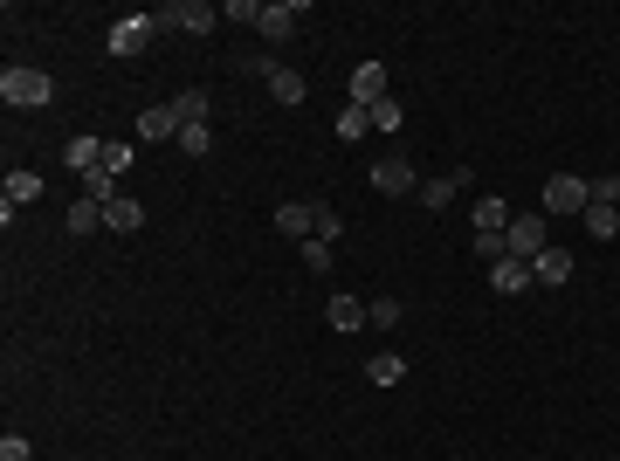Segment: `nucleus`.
<instances>
[{"mask_svg":"<svg viewBox=\"0 0 620 461\" xmlns=\"http://www.w3.org/2000/svg\"><path fill=\"white\" fill-rule=\"evenodd\" d=\"M0 97H7L14 111H42V104L56 97V83H49L42 69H7V76H0Z\"/></svg>","mask_w":620,"mask_h":461,"instance_id":"nucleus-1","label":"nucleus"},{"mask_svg":"<svg viewBox=\"0 0 620 461\" xmlns=\"http://www.w3.org/2000/svg\"><path fill=\"white\" fill-rule=\"evenodd\" d=\"M538 200H545V214H586V200H593V186H586L579 173H552V179H545V193H538Z\"/></svg>","mask_w":620,"mask_h":461,"instance_id":"nucleus-2","label":"nucleus"},{"mask_svg":"<svg viewBox=\"0 0 620 461\" xmlns=\"http://www.w3.org/2000/svg\"><path fill=\"white\" fill-rule=\"evenodd\" d=\"M503 241H510V255H517V262H538V255L552 248V241H545V214H517V221L503 228Z\"/></svg>","mask_w":620,"mask_h":461,"instance_id":"nucleus-3","label":"nucleus"},{"mask_svg":"<svg viewBox=\"0 0 620 461\" xmlns=\"http://www.w3.org/2000/svg\"><path fill=\"white\" fill-rule=\"evenodd\" d=\"M152 21H159V28H186V35H207V28H214L221 14H214L207 0H173V7H159Z\"/></svg>","mask_w":620,"mask_h":461,"instance_id":"nucleus-4","label":"nucleus"},{"mask_svg":"<svg viewBox=\"0 0 620 461\" xmlns=\"http://www.w3.org/2000/svg\"><path fill=\"white\" fill-rule=\"evenodd\" d=\"M152 28H159L152 14H124V21H111V35H104V42H111V56H145Z\"/></svg>","mask_w":620,"mask_h":461,"instance_id":"nucleus-5","label":"nucleus"},{"mask_svg":"<svg viewBox=\"0 0 620 461\" xmlns=\"http://www.w3.org/2000/svg\"><path fill=\"white\" fill-rule=\"evenodd\" d=\"M379 97H393V69H386V62H359V69H352V104L372 111Z\"/></svg>","mask_w":620,"mask_h":461,"instance_id":"nucleus-6","label":"nucleus"},{"mask_svg":"<svg viewBox=\"0 0 620 461\" xmlns=\"http://www.w3.org/2000/svg\"><path fill=\"white\" fill-rule=\"evenodd\" d=\"M297 21H304V0H269L255 28H262V42H290V35H297Z\"/></svg>","mask_w":620,"mask_h":461,"instance_id":"nucleus-7","label":"nucleus"},{"mask_svg":"<svg viewBox=\"0 0 620 461\" xmlns=\"http://www.w3.org/2000/svg\"><path fill=\"white\" fill-rule=\"evenodd\" d=\"M372 186H379V193H421V173H414V159H407V152H393V159H379V166H372Z\"/></svg>","mask_w":620,"mask_h":461,"instance_id":"nucleus-8","label":"nucleus"},{"mask_svg":"<svg viewBox=\"0 0 620 461\" xmlns=\"http://www.w3.org/2000/svg\"><path fill=\"white\" fill-rule=\"evenodd\" d=\"M490 283H496V296H524V289L538 283V276H531V262L503 255V262H490Z\"/></svg>","mask_w":620,"mask_h":461,"instance_id":"nucleus-9","label":"nucleus"},{"mask_svg":"<svg viewBox=\"0 0 620 461\" xmlns=\"http://www.w3.org/2000/svg\"><path fill=\"white\" fill-rule=\"evenodd\" d=\"M462 186H476V173H469V166H455V173H441V179H421V207H448Z\"/></svg>","mask_w":620,"mask_h":461,"instance_id":"nucleus-10","label":"nucleus"},{"mask_svg":"<svg viewBox=\"0 0 620 461\" xmlns=\"http://www.w3.org/2000/svg\"><path fill=\"white\" fill-rule=\"evenodd\" d=\"M317 207H324V200H283V207H276V228L290 234V241H297V234H317Z\"/></svg>","mask_w":620,"mask_h":461,"instance_id":"nucleus-11","label":"nucleus"},{"mask_svg":"<svg viewBox=\"0 0 620 461\" xmlns=\"http://www.w3.org/2000/svg\"><path fill=\"white\" fill-rule=\"evenodd\" d=\"M62 166H69L76 179L97 173V166H104V138H69V145H62Z\"/></svg>","mask_w":620,"mask_h":461,"instance_id":"nucleus-12","label":"nucleus"},{"mask_svg":"<svg viewBox=\"0 0 620 461\" xmlns=\"http://www.w3.org/2000/svg\"><path fill=\"white\" fill-rule=\"evenodd\" d=\"M138 138H145V145H166V138H180V117H173V104H152V111L138 117Z\"/></svg>","mask_w":620,"mask_h":461,"instance_id":"nucleus-13","label":"nucleus"},{"mask_svg":"<svg viewBox=\"0 0 620 461\" xmlns=\"http://www.w3.org/2000/svg\"><path fill=\"white\" fill-rule=\"evenodd\" d=\"M104 228H111V234H138V228H145V207H138L131 193H118V200L104 207Z\"/></svg>","mask_w":620,"mask_h":461,"instance_id":"nucleus-14","label":"nucleus"},{"mask_svg":"<svg viewBox=\"0 0 620 461\" xmlns=\"http://www.w3.org/2000/svg\"><path fill=\"white\" fill-rule=\"evenodd\" d=\"M324 317H331V331H366V303L359 296H331Z\"/></svg>","mask_w":620,"mask_h":461,"instance_id":"nucleus-15","label":"nucleus"},{"mask_svg":"<svg viewBox=\"0 0 620 461\" xmlns=\"http://www.w3.org/2000/svg\"><path fill=\"white\" fill-rule=\"evenodd\" d=\"M366 379H372V386H400V379H407V358H400V351H372Z\"/></svg>","mask_w":620,"mask_h":461,"instance_id":"nucleus-16","label":"nucleus"},{"mask_svg":"<svg viewBox=\"0 0 620 461\" xmlns=\"http://www.w3.org/2000/svg\"><path fill=\"white\" fill-rule=\"evenodd\" d=\"M531 276H538V283H565V276H572V248H545V255L531 262Z\"/></svg>","mask_w":620,"mask_h":461,"instance_id":"nucleus-17","label":"nucleus"},{"mask_svg":"<svg viewBox=\"0 0 620 461\" xmlns=\"http://www.w3.org/2000/svg\"><path fill=\"white\" fill-rule=\"evenodd\" d=\"M579 221H586L593 241H614V234H620V207H593V200H586V214H579Z\"/></svg>","mask_w":620,"mask_h":461,"instance_id":"nucleus-18","label":"nucleus"},{"mask_svg":"<svg viewBox=\"0 0 620 461\" xmlns=\"http://www.w3.org/2000/svg\"><path fill=\"white\" fill-rule=\"evenodd\" d=\"M207 111H214L207 90H180V97H173V117H180V124H207Z\"/></svg>","mask_w":620,"mask_h":461,"instance_id":"nucleus-19","label":"nucleus"},{"mask_svg":"<svg viewBox=\"0 0 620 461\" xmlns=\"http://www.w3.org/2000/svg\"><path fill=\"white\" fill-rule=\"evenodd\" d=\"M503 228H510V207H503L496 193H483V200H476V234H503Z\"/></svg>","mask_w":620,"mask_h":461,"instance_id":"nucleus-20","label":"nucleus"},{"mask_svg":"<svg viewBox=\"0 0 620 461\" xmlns=\"http://www.w3.org/2000/svg\"><path fill=\"white\" fill-rule=\"evenodd\" d=\"M131 166H138V145H131V138H111V145H104V173L124 179Z\"/></svg>","mask_w":620,"mask_h":461,"instance_id":"nucleus-21","label":"nucleus"},{"mask_svg":"<svg viewBox=\"0 0 620 461\" xmlns=\"http://www.w3.org/2000/svg\"><path fill=\"white\" fill-rule=\"evenodd\" d=\"M269 97L297 111V104H304V76H290V69H276V76H269Z\"/></svg>","mask_w":620,"mask_h":461,"instance_id":"nucleus-22","label":"nucleus"},{"mask_svg":"<svg viewBox=\"0 0 620 461\" xmlns=\"http://www.w3.org/2000/svg\"><path fill=\"white\" fill-rule=\"evenodd\" d=\"M366 131H372V111H359V104H345V111H338V138H345V145H359Z\"/></svg>","mask_w":620,"mask_h":461,"instance_id":"nucleus-23","label":"nucleus"},{"mask_svg":"<svg viewBox=\"0 0 620 461\" xmlns=\"http://www.w3.org/2000/svg\"><path fill=\"white\" fill-rule=\"evenodd\" d=\"M90 228H104V207L97 200H76L69 207V234H90Z\"/></svg>","mask_w":620,"mask_h":461,"instance_id":"nucleus-24","label":"nucleus"},{"mask_svg":"<svg viewBox=\"0 0 620 461\" xmlns=\"http://www.w3.org/2000/svg\"><path fill=\"white\" fill-rule=\"evenodd\" d=\"M366 324H372V331H393V324H400V296H379V303H366Z\"/></svg>","mask_w":620,"mask_h":461,"instance_id":"nucleus-25","label":"nucleus"},{"mask_svg":"<svg viewBox=\"0 0 620 461\" xmlns=\"http://www.w3.org/2000/svg\"><path fill=\"white\" fill-rule=\"evenodd\" d=\"M372 131H400V97H379L372 104Z\"/></svg>","mask_w":620,"mask_h":461,"instance_id":"nucleus-26","label":"nucleus"},{"mask_svg":"<svg viewBox=\"0 0 620 461\" xmlns=\"http://www.w3.org/2000/svg\"><path fill=\"white\" fill-rule=\"evenodd\" d=\"M207 145H214V131H207V124H180V152H193V159H200Z\"/></svg>","mask_w":620,"mask_h":461,"instance_id":"nucleus-27","label":"nucleus"},{"mask_svg":"<svg viewBox=\"0 0 620 461\" xmlns=\"http://www.w3.org/2000/svg\"><path fill=\"white\" fill-rule=\"evenodd\" d=\"M593 186V207H620V173H607V179H586Z\"/></svg>","mask_w":620,"mask_h":461,"instance_id":"nucleus-28","label":"nucleus"},{"mask_svg":"<svg viewBox=\"0 0 620 461\" xmlns=\"http://www.w3.org/2000/svg\"><path fill=\"white\" fill-rule=\"evenodd\" d=\"M304 269H317V276L331 269V241H317V234H310V241H304Z\"/></svg>","mask_w":620,"mask_h":461,"instance_id":"nucleus-29","label":"nucleus"},{"mask_svg":"<svg viewBox=\"0 0 620 461\" xmlns=\"http://www.w3.org/2000/svg\"><path fill=\"white\" fill-rule=\"evenodd\" d=\"M345 221H338V207H317V241H338Z\"/></svg>","mask_w":620,"mask_h":461,"instance_id":"nucleus-30","label":"nucleus"},{"mask_svg":"<svg viewBox=\"0 0 620 461\" xmlns=\"http://www.w3.org/2000/svg\"><path fill=\"white\" fill-rule=\"evenodd\" d=\"M476 255H483V262H503V255H510V241H503V234H476Z\"/></svg>","mask_w":620,"mask_h":461,"instance_id":"nucleus-31","label":"nucleus"},{"mask_svg":"<svg viewBox=\"0 0 620 461\" xmlns=\"http://www.w3.org/2000/svg\"><path fill=\"white\" fill-rule=\"evenodd\" d=\"M221 14H228V21H262V0H228Z\"/></svg>","mask_w":620,"mask_h":461,"instance_id":"nucleus-32","label":"nucleus"},{"mask_svg":"<svg viewBox=\"0 0 620 461\" xmlns=\"http://www.w3.org/2000/svg\"><path fill=\"white\" fill-rule=\"evenodd\" d=\"M0 461H35V448H28L21 434H7V441H0Z\"/></svg>","mask_w":620,"mask_h":461,"instance_id":"nucleus-33","label":"nucleus"}]
</instances>
